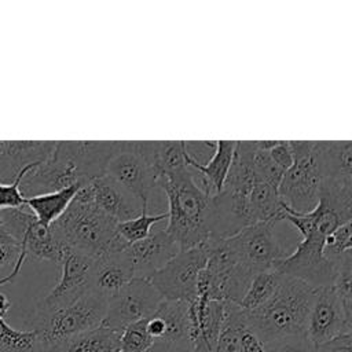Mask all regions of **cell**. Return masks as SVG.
<instances>
[{"label": "cell", "instance_id": "obj_34", "mask_svg": "<svg viewBox=\"0 0 352 352\" xmlns=\"http://www.w3.org/2000/svg\"><path fill=\"white\" fill-rule=\"evenodd\" d=\"M351 221H345L338 226L324 241V256L333 263H337L340 257L351 252Z\"/></svg>", "mask_w": 352, "mask_h": 352}, {"label": "cell", "instance_id": "obj_30", "mask_svg": "<svg viewBox=\"0 0 352 352\" xmlns=\"http://www.w3.org/2000/svg\"><path fill=\"white\" fill-rule=\"evenodd\" d=\"M147 210L148 208H142L140 214H138L136 217L117 223L116 231L126 245H132L138 241L144 239L150 235V228L153 224L168 219V212L160 214H148Z\"/></svg>", "mask_w": 352, "mask_h": 352}, {"label": "cell", "instance_id": "obj_25", "mask_svg": "<svg viewBox=\"0 0 352 352\" xmlns=\"http://www.w3.org/2000/svg\"><path fill=\"white\" fill-rule=\"evenodd\" d=\"M43 352H120V333L99 326L91 331L48 346Z\"/></svg>", "mask_w": 352, "mask_h": 352}, {"label": "cell", "instance_id": "obj_41", "mask_svg": "<svg viewBox=\"0 0 352 352\" xmlns=\"http://www.w3.org/2000/svg\"><path fill=\"white\" fill-rule=\"evenodd\" d=\"M148 352H192V348L190 342H180V344L155 342Z\"/></svg>", "mask_w": 352, "mask_h": 352}, {"label": "cell", "instance_id": "obj_42", "mask_svg": "<svg viewBox=\"0 0 352 352\" xmlns=\"http://www.w3.org/2000/svg\"><path fill=\"white\" fill-rule=\"evenodd\" d=\"M10 307H11V302H10L8 297L6 294L0 293V318H6Z\"/></svg>", "mask_w": 352, "mask_h": 352}, {"label": "cell", "instance_id": "obj_6", "mask_svg": "<svg viewBox=\"0 0 352 352\" xmlns=\"http://www.w3.org/2000/svg\"><path fill=\"white\" fill-rule=\"evenodd\" d=\"M352 142L319 140L314 143L320 179L319 201L346 220H352Z\"/></svg>", "mask_w": 352, "mask_h": 352}, {"label": "cell", "instance_id": "obj_33", "mask_svg": "<svg viewBox=\"0 0 352 352\" xmlns=\"http://www.w3.org/2000/svg\"><path fill=\"white\" fill-rule=\"evenodd\" d=\"M155 344L148 334L146 319L126 326L120 333V352H148Z\"/></svg>", "mask_w": 352, "mask_h": 352}, {"label": "cell", "instance_id": "obj_23", "mask_svg": "<svg viewBox=\"0 0 352 352\" xmlns=\"http://www.w3.org/2000/svg\"><path fill=\"white\" fill-rule=\"evenodd\" d=\"M235 147L236 140H216L214 154L206 164H199L190 153H187L186 164L188 168H194L202 175L201 188L209 197H214L221 191L232 162Z\"/></svg>", "mask_w": 352, "mask_h": 352}, {"label": "cell", "instance_id": "obj_29", "mask_svg": "<svg viewBox=\"0 0 352 352\" xmlns=\"http://www.w3.org/2000/svg\"><path fill=\"white\" fill-rule=\"evenodd\" d=\"M0 352H43V345L34 330L12 329L0 318Z\"/></svg>", "mask_w": 352, "mask_h": 352}, {"label": "cell", "instance_id": "obj_32", "mask_svg": "<svg viewBox=\"0 0 352 352\" xmlns=\"http://www.w3.org/2000/svg\"><path fill=\"white\" fill-rule=\"evenodd\" d=\"M351 278H352V252L344 254L337 261L336 276L333 280V290L338 297L345 316L352 320V292H351Z\"/></svg>", "mask_w": 352, "mask_h": 352}, {"label": "cell", "instance_id": "obj_3", "mask_svg": "<svg viewBox=\"0 0 352 352\" xmlns=\"http://www.w3.org/2000/svg\"><path fill=\"white\" fill-rule=\"evenodd\" d=\"M316 289L282 275L272 298L263 307L245 312L248 326L264 342L290 337H307V323Z\"/></svg>", "mask_w": 352, "mask_h": 352}, {"label": "cell", "instance_id": "obj_31", "mask_svg": "<svg viewBox=\"0 0 352 352\" xmlns=\"http://www.w3.org/2000/svg\"><path fill=\"white\" fill-rule=\"evenodd\" d=\"M248 154L252 170L257 180L267 182L275 187L279 186L283 172L272 161L268 150H263L256 146L254 140H246Z\"/></svg>", "mask_w": 352, "mask_h": 352}, {"label": "cell", "instance_id": "obj_10", "mask_svg": "<svg viewBox=\"0 0 352 352\" xmlns=\"http://www.w3.org/2000/svg\"><path fill=\"white\" fill-rule=\"evenodd\" d=\"M161 301V294L147 278L135 276L107 302L106 315L100 326L121 333L126 326L148 319Z\"/></svg>", "mask_w": 352, "mask_h": 352}, {"label": "cell", "instance_id": "obj_7", "mask_svg": "<svg viewBox=\"0 0 352 352\" xmlns=\"http://www.w3.org/2000/svg\"><path fill=\"white\" fill-rule=\"evenodd\" d=\"M220 243L228 257L252 275L275 271L276 264L287 256L276 236L274 221L250 224L236 234L220 239Z\"/></svg>", "mask_w": 352, "mask_h": 352}, {"label": "cell", "instance_id": "obj_9", "mask_svg": "<svg viewBox=\"0 0 352 352\" xmlns=\"http://www.w3.org/2000/svg\"><path fill=\"white\" fill-rule=\"evenodd\" d=\"M208 257V243L182 249L147 279L161 294L162 300L190 304L197 298L198 278L206 265Z\"/></svg>", "mask_w": 352, "mask_h": 352}, {"label": "cell", "instance_id": "obj_27", "mask_svg": "<svg viewBox=\"0 0 352 352\" xmlns=\"http://www.w3.org/2000/svg\"><path fill=\"white\" fill-rule=\"evenodd\" d=\"M248 202L253 224L258 221H280L282 202L278 195V187L256 179Z\"/></svg>", "mask_w": 352, "mask_h": 352}, {"label": "cell", "instance_id": "obj_26", "mask_svg": "<svg viewBox=\"0 0 352 352\" xmlns=\"http://www.w3.org/2000/svg\"><path fill=\"white\" fill-rule=\"evenodd\" d=\"M78 187H69L54 192L40 194L25 198V206L44 227H50L56 221L70 205Z\"/></svg>", "mask_w": 352, "mask_h": 352}, {"label": "cell", "instance_id": "obj_22", "mask_svg": "<svg viewBox=\"0 0 352 352\" xmlns=\"http://www.w3.org/2000/svg\"><path fill=\"white\" fill-rule=\"evenodd\" d=\"M187 144L186 140H136V151L160 177L188 168Z\"/></svg>", "mask_w": 352, "mask_h": 352}, {"label": "cell", "instance_id": "obj_40", "mask_svg": "<svg viewBox=\"0 0 352 352\" xmlns=\"http://www.w3.org/2000/svg\"><path fill=\"white\" fill-rule=\"evenodd\" d=\"M21 253V245H0V268L16 263Z\"/></svg>", "mask_w": 352, "mask_h": 352}, {"label": "cell", "instance_id": "obj_39", "mask_svg": "<svg viewBox=\"0 0 352 352\" xmlns=\"http://www.w3.org/2000/svg\"><path fill=\"white\" fill-rule=\"evenodd\" d=\"M241 349L242 352H265V344L249 326H246L241 334Z\"/></svg>", "mask_w": 352, "mask_h": 352}, {"label": "cell", "instance_id": "obj_37", "mask_svg": "<svg viewBox=\"0 0 352 352\" xmlns=\"http://www.w3.org/2000/svg\"><path fill=\"white\" fill-rule=\"evenodd\" d=\"M272 161L285 173L293 164V153L289 140H278L276 144L268 150Z\"/></svg>", "mask_w": 352, "mask_h": 352}, {"label": "cell", "instance_id": "obj_12", "mask_svg": "<svg viewBox=\"0 0 352 352\" xmlns=\"http://www.w3.org/2000/svg\"><path fill=\"white\" fill-rule=\"evenodd\" d=\"M104 173L135 197L142 208H148L150 195L157 186L158 176L136 151V140L128 142L125 150L110 160Z\"/></svg>", "mask_w": 352, "mask_h": 352}, {"label": "cell", "instance_id": "obj_4", "mask_svg": "<svg viewBox=\"0 0 352 352\" xmlns=\"http://www.w3.org/2000/svg\"><path fill=\"white\" fill-rule=\"evenodd\" d=\"M50 227L65 248L91 258L124 242L116 231L117 221L100 212L92 202H81L74 197L65 213Z\"/></svg>", "mask_w": 352, "mask_h": 352}, {"label": "cell", "instance_id": "obj_21", "mask_svg": "<svg viewBox=\"0 0 352 352\" xmlns=\"http://www.w3.org/2000/svg\"><path fill=\"white\" fill-rule=\"evenodd\" d=\"M55 143L54 140H0V183H12L23 168L45 161L52 154Z\"/></svg>", "mask_w": 352, "mask_h": 352}, {"label": "cell", "instance_id": "obj_35", "mask_svg": "<svg viewBox=\"0 0 352 352\" xmlns=\"http://www.w3.org/2000/svg\"><path fill=\"white\" fill-rule=\"evenodd\" d=\"M37 164H30L26 168H23L18 176L15 177V180L12 183H0V210L1 209H11V208H19L25 205V197L21 192V183L23 180V177L38 165Z\"/></svg>", "mask_w": 352, "mask_h": 352}, {"label": "cell", "instance_id": "obj_15", "mask_svg": "<svg viewBox=\"0 0 352 352\" xmlns=\"http://www.w3.org/2000/svg\"><path fill=\"white\" fill-rule=\"evenodd\" d=\"M345 333H352V320L345 316L333 287L316 289L307 323L308 341L316 346Z\"/></svg>", "mask_w": 352, "mask_h": 352}, {"label": "cell", "instance_id": "obj_14", "mask_svg": "<svg viewBox=\"0 0 352 352\" xmlns=\"http://www.w3.org/2000/svg\"><path fill=\"white\" fill-rule=\"evenodd\" d=\"M126 248L125 242H120L94 258L88 292L109 302L135 278Z\"/></svg>", "mask_w": 352, "mask_h": 352}, {"label": "cell", "instance_id": "obj_11", "mask_svg": "<svg viewBox=\"0 0 352 352\" xmlns=\"http://www.w3.org/2000/svg\"><path fill=\"white\" fill-rule=\"evenodd\" d=\"M94 258L66 248L60 261V278L52 290L43 297L36 312H51L70 305L89 289V278Z\"/></svg>", "mask_w": 352, "mask_h": 352}, {"label": "cell", "instance_id": "obj_5", "mask_svg": "<svg viewBox=\"0 0 352 352\" xmlns=\"http://www.w3.org/2000/svg\"><path fill=\"white\" fill-rule=\"evenodd\" d=\"M107 301L87 292L67 307L51 312H34L32 326L43 351L62 341L99 327L106 315Z\"/></svg>", "mask_w": 352, "mask_h": 352}, {"label": "cell", "instance_id": "obj_20", "mask_svg": "<svg viewBox=\"0 0 352 352\" xmlns=\"http://www.w3.org/2000/svg\"><path fill=\"white\" fill-rule=\"evenodd\" d=\"M146 326L155 342H188V302L162 300L157 311L146 319Z\"/></svg>", "mask_w": 352, "mask_h": 352}, {"label": "cell", "instance_id": "obj_17", "mask_svg": "<svg viewBox=\"0 0 352 352\" xmlns=\"http://www.w3.org/2000/svg\"><path fill=\"white\" fill-rule=\"evenodd\" d=\"M82 184L85 182L76 168L67 160L52 153L23 177L19 188L22 195L29 198L69 187H81Z\"/></svg>", "mask_w": 352, "mask_h": 352}, {"label": "cell", "instance_id": "obj_18", "mask_svg": "<svg viewBox=\"0 0 352 352\" xmlns=\"http://www.w3.org/2000/svg\"><path fill=\"white\" fill-rule=\"evenodd\" d=\"M87 184L92 204L114 221L121 223L140 214V202L106 173L89 180Z\"/></svg>", "mask_w": 352, "mask_h": 352}, {"label": "cell", "instance_id": "obj_24", "mask_svg": "<svg viewBox=\"0 0 352 352\" xmlns=\"http://www.w3.org/2000/svg\"><path fill=\"white\" fill-rule=\"evenodd\" d=\"M21 249L26 253V258L48 260L60 264L66 252L65 245L55 236L51 227H44L36 219L28 227L22 241Z\"/></svg>", "mask_w": 352, "mask_h": 352}, {"label": "cell", "instance_id": "obj_38", "mask_svg": "<svg viewBox=\"0 0 352 352\" xmlns=\"http://www.w3.org/2000/svg\"><path fill=\"white\" fill-rule=\"evenodd\" d=\"M315 348L316 352H352V333L341 334Z\"/></svg>", "mask_w": 352, "mask_h": 352}, {"label": "cell", "instance_id": "obj_13", "mask_svg": "<svg viewBox=\"0 0 352 352\" xmlns=\"http://www.w3.org/2000/svg\"><path fill=\"white\" fill-rule=\"evenodd\" d=\"M126 140H60L55 143L54 154L67 160L87 183L104 175L110 160L125 150Z\"/></svg>", "mask_w": 352, "mask_h": 352}, {"label": "cell", "instance_id": "obj_16", "mask_svg": "<svg viewBox=\"0 0 352 352\" xmlns=\"http://www.w3.org/2000/svg\"><path fill=\"white\" fill-rule=\"evenodd\" d=\"M227 314V302L197 297L188 304V342L192 352H213Z\"/></svg>", "mask_w": 352, "mask_h": 352}, {"label": "cell", "instance_id": "obj_2", "mask_svg": "<svg viewBox=\"0 0 352 352\" xmlns=\"http://www.w3.org/2000/svg\"><path fill=\"white\" fill-rule=\"evenodd\" d=\"M157 186L168 201V226L164 231L179 250L206 243L210 238V197L195 183L190 168L160 176Z\"/></svg>", "mask_w": 352, "mask_h": 352}, {"label": "cell", "instance_id": "obj_1", "mask_svg": "<svg viewBox=\"0 0 352 352\" xmlns=\"http://www.w3.org/2000/svg\"><path fill=\"white\" fill-rule=\"evenodd\" d=\"M280 220L294 226L302 235V241L293 253L276 264L275 271L280 275L300 279L314 289L331 287L337 263L326 258L323 253L324 241L338 226L351 220H346L322 201L308 213H297L282 205Z\"/></svg>", "mask_w": 352, "mask_h": 352}, {"label": "cell", "instance_id": "obj_36", "mask_svg": "<svg viewBox=\"0 0 352 352\" xmlns=\"http://www.w3.org/2000/svg\"><path fill=\"white\" fill-rule=\"evenodd\" d=\"M265 352H316L307 337H290L265 344Z\"/></svg>", "mask_w": 352, "mask_h": 352}, {"label": "cell", "instance_id": "obj_19", "mask_svg": "<svg viewBox=\"0 0 352 352\" xmlns=\"http://www.w3.org/2000/svg\"><path fill=\"white\" fill-rule=\"evenodd\" d=\"M126 250L132 261L133 275L150 278L179 252V248L164 230H158L150 232L144 239L128 245Z\"/></svg>", "mask_w": 352, "mask_h": 352}, {"label": "cell", "instance_id": "obj_8", "mask_svg": "<svg viewBox=\"0 0 352 352\" xmlns=\"http://www.w3.org/2000/svg\"><path fill=\"white\" fill-rule=\"evenodd\" d=\"M293 164L278 186L282 205L297 213L315 209L320 197V179L314 153L315 140H289Z\"/></svg>", "mask_w": 352, "mask_h": 352}, {"label": "cell", "instance_id": "obj_28", "mask_svg": "<svg viewBox=\"0 0 352 352\" xmlns=\"http://www.w3.org/2000/svg\"><path fill=\"white\" fill-rule=\"evenodd\" d=\"M280 279L282 275L276 271H264L256 274L243 297L238 302V307L245 312H250L263 307L278 290Z\"/></svg>", "mask_w": 352, "mask_h": 352}]
</instances>
